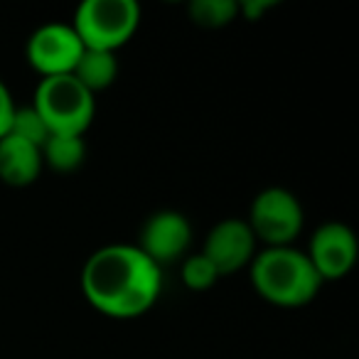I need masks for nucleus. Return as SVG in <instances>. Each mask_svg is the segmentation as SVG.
<instances>
[{
  "label": "nucleus",
  "mask_w": 359,
  "mask_h": 359,
  "mask_svg": "<svg viewBox=\"0 0 359 359\" xmlns=\"http://www.w3.org/2000/svg\"><path fill=\"white\" fill-rule=\"evenodd\" d=\"M42 163L50 165L57 172H74L86 160L84 135H60L52 133L42 143Z\"/></svg>",
  "instance_id": "nucleus-12"
},
{
  "label": "nucleus",
  "mask_w": 359,
  "mask_h": 359,
  "mask_svg": "<svg viewBox=\"0 0 359 359\" xmlns=\"http://www.w3.org/2000/svg\"><path fill=\"white\" fill-rule=\"evenodd\" d=\"M187 13L195 25L217 30L234 22V18L239 15V3L236 0H192Z\"/></svg>",
  "instance_id": "nucleus-13"
},
{
  "label": "nucleus",
  "mask_w": 359,
  "mask_h": 359,
  "mask_svg": "<svg viewBox=\"0 0 359 359\" xmlns=\"http://www.w3.org/2000/svg\"><path fill=\"white\" fill-rule=\"evenodd\" d=\"M8 133L15 135V138L27 140V143L37 145V148H42V143L50 138V130H47L45 121H42V116L37 114L32 104L30 106H15Z\"/></svg>",
  "instance_id": "nucleus-14"
},
{
  "label": "nucleus",
  "mask_w": 359,
  "mask_h": 359,
  "mask_svg": "<svg viewBox=\"0 0 359 359\" xmlns=\"http://www.w3.org/2000/svg\"><path fill=\"white\" fill-rule=\"evenodd\" d=\"M32 106L42 116L50 135H84L94 121L96 99L74 74H62L40 79Z\"/></svg>",
  "instance_id": "nucleus-3"
},
{
  "label": "nucleus",
  "mask_w": 359,
  "mask_h": 359,
  "mask_svg": "<svg viewBox=\"0 0 359 359\" xmlns=\"http://www.w3.org/2000/svg\"><path fill=\"white\" fill-rule=\"evenodd\" d=\"M42 150L22 138L6 133L0 138V180L11 187H27L40 177Z\"/></svg>",
  "instance_id": "nucleus-10"
},
{
  "label": "nucleus",
  "mask_w": 359,
  "mask_h": 359,
  "mask_svg": "<svg viewBox=\"0 0 359 359\" xmlns=\"http://www.w3.org/2000/svg\"><path fill=\"white\" fill-rule=\"evenodd\" d=\"M81 290L106 318L133 320L155 305L163 290V269L135 244H106L86 259Z\"/></svg>",
  "instance_id": "nucleus-1"
},
{
  "label": "nucleus",
  "mask_w": 359,
  "mask_h": 359,
  "mask_svg": "<svg viewBox=\"0 0 359 359\" xmlns=\"http://www.w3.org/2000/svg\"><path fill=\"white\" fill-rule=\"evenodd\" d=\"M81 52H84V45L72 22H45L32 32L25 45L27 62L37 74H42V79L72 74Z\"/></svg>",
  "instance_id": "nucleus-6"
},
{
  "label": "nucleus",
  "mask_w": 359,
  "mask_h": 359,
  "mask_svg": "<svg viewBox=\"0 0 359 359\" xmlns=\"http://www.w3.org/2000/svg\"><path fill=\"white\" fill-rule=\"evenodd\" d=\"M13 111H15V101H13V94H11V89H8V84L0 79V138L11 128Z\"/></svg>",
  "instance_id": "nucleus-16"
},
{
  "label": "nucleus",
  "mask_w": 359,
  "mask_h": 359,
  "mask_svg": "<svg viewBox=\"0 0 359 359\" xmlns=\"http://www.w3.org/2000/svg\"><path fill=\"white\" fill-rule=\"evenodd\" d=\"M190 241L192 224L182 212L158 210L143 222L135 246L163 269L168 264H175L180 256L185 254L190 249Z\"/></svg>",
  "instance_id": "nucleus-8"
},
{
  "label": "nucleus",
  "mask_w": 359,
  "mask_h": 359,
  "mask_svg": "<svg viewBox=\"0 0 359 359\" xmlns=\"http://www.w3.org/2000/svg\"><path fill=\"white\" fill-rule=\"evenodd\" d=\"M256 236L249 229L246 219L229 217V219L217 222L205 239L202 254L215 264L219 276H229L249 266L256 256Z\"/></svg>",
  "instance_id": "nucleus-9"
},
{
  "label": "nucleus",
  "mask_w": 359,
  "mask_h": 359,
  "mask_svg": "<svg viewBox=\"0 0 359 359\" xmlns=\"http://www.w3.org/2000/svg\"><path fill=\"white\" fill-rule=\"evenodd\" d=\"M305 254L325 283V280L342 278L354 269L359 244L352 226H347L344 222H325L313 231Z\"/></svg>",
  "instance_id": "nucleus-7"
},
{
  "label": "nucleus",
  "mask_w": 359,
  "mask_h": 359,
  "mask_svg": "<svg viewBox=\"0 0 359 359\" xmlns=\"http://www.w3.org/2000/svg\"><path fill=\"white\" fill-rule=\"evenodd\" d=\"M140 6L135 0H84L74 11L72 27L86 50L116 52L135 35Z\"/></svg>",
  "instance_id": "nucleus-4"
},
{
  "label": "nucleus",
  "mask_w": 359,
  "mask_h": 359,
  "mask_svg": "<svg viewBox=\"0 0 359 359\" xmlns=\"http://www.w3.org/2000/svg\"><path fill=\"white\" fill-rule=\"evenodd\" d=\"M74 79L81 81L84 89H89L91 94L96 91L109 89L111 84L118 76V60H116V52H106V50H86L81 52L79 62L74 67Z\"/></svg>",
  "instance_id": "nucleus-11"
},
{
  "label": "nucleus",
  "mask_w": 359,
  "mask_h": 359,
  "mask_svg": "<svg viewBox=\"0 0 359 359\" xmlns=\"http://www.w3.org/2000/svg\"><path fill=\"white\" fill-rule=\"evenodd\" d=\"M249 271L256 293L280 308L308 305L323 288V278L308 254L295 246H266L256 251Z\"/></svg>",
  "instance_id": "nucleus-2"
},
{
  "label": "nucleus",
  "mask_w": 359,
  "mask_h": 359,
  "mask_svg": "<svg viewBox=\"0 0 359 359\" xmlns=\"http://www.w3.org/2000/svg\"><path fill=\"white\" fill-rule=\"evenodd\" d=\"M182 280L192 290H207L219 280V271L205 254H192L182 261Z\"/></svg>",
  "instance_id": "nucleus-15"
},
{
  "label": "nucleus",
  "mask_w": 359,
  "mask_h": 359,
  "mask_svg": "<svg viewBox=\"0 0 359 359\" xmlns=\"http://www.w3.org/2000/svg\"><path fill=\"white\" fill-rule=\"evenodd\" d=\"M276 6V0H244V3H239V13L246 18V20H259V18H264L266 11H271V8Z\"/></svg>",
  "instance_id": "nucleus-17"
},
{
  "label": "nucleus",
  "mask_w": 359,
  "mask_h": 359,
  "mask_svg": "<svg viewBox=\"0 0 359 359\" xmlns=\"http://www.w3.org/2000/svg\"><path fill=\"white\" fill-rule=\"evenodd\" d=\"M249 229L266 246H293L305 224L300 200L285 187H266L251 200Z\"/></svg>",
  "instance_id": "nucleus-5"
}]
</instances>
